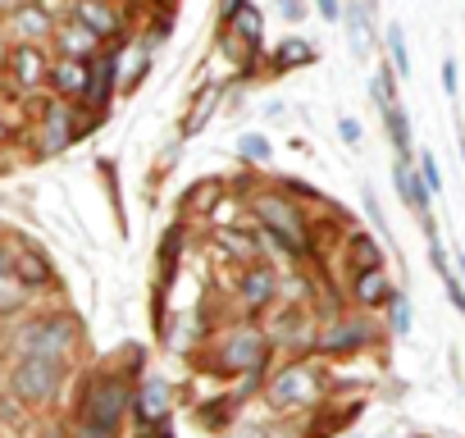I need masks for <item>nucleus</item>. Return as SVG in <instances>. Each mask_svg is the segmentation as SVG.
Listing matches in <instances>:
<instances>
[{
	"instance_id": "f257e3e1",
	"label": "nucleus",
	"mask_w": 465,
	"mask_h": 438,
	"mask_svg": "<svg viewBox=\"0 0 465 438\" xmlns=\"http://www.w3.org/2000/svg\"><path fill=\"white\" fill-rule=\"evenodd\" d=\"M128 406V383L124 379H101L83 406V438H110L119 429V415Z\"/></svg>"
},
{
	"instance_id": "f03ea898",
	"label": "nucleus",
	"mask_w": 465,
	"mask_h": 438,
	"mask_svg": "<svg viewBox=\"0 0 465 438\" xmlns=\"http://www.w3.org/2000/svg\"><path fill=\"white\" fill-rule=\"evenodd\" d=\"M15 397L19 402H51L55 388H60V361L55 356H37V352H24V361L15 365V379H10Z\"/></svg>"
},
{
	"instance_id": "7ed1b4c3",
	"label": "nucleus",
	"mask_w": 465,
	"mask_h": 438,
	"mask_svg": "<svg viewBox=\"0 0 465 438\" xmlns=\"http://www.w3.org/2000/svg\"><path fill=\"white\" fill-rule=\"evenodd\" d=\"M252 210L265 219V224H270V234H274V238H279L288 252H297V256L306 252V229H302L297 210H292L283 196H270V192H265V196H256V201H252Z\"/></svg>"
},
{
	"instance_id": "20e7f679",
	"label": "nucleus",
	"mask_w": 465,
	"mask_h": 438,
	"mask_svg": "<svg viewBox=\"0 0 465 438\" xmlns=\"http://www.w3.org/2000/svg\"><path fill=\"white\" fill-rule=\"evenodd\" d=\"M74 347V324L69 320H42L33 329H24V352H37V356H55L64 361Z\"/></svg>"
},
{
	"instance_id": "39448f33",
	"label": "nucleus",
	"mask_w": 465,
	"mask_h": 438,
	"mask_svg": "<svg viewBox=\"0 0 465 438\" xmlns=\"http://www.w3.org/2000/svg\"><path fill=\"white\" fill-rule=\"evenodd\" d=\"M320 397V379L302 365H288L274 383H270V402L274 406H311Z\"/></svg>"
},
{
	"instance_id": "423d86ee",
	"label": "nucleus",
	"mask_w": 465,
	"mask_h": 438,
	"mask_svg": "<svg viewBox=\"0 0 465 438\" xmlns=\"http://www.w3.org/2000/svg\"><path fill=\"white\" fill-rule=\"evenodd\" d=\"M261 356H265V338L256 329H238L223 343V370H256Z\"/></svg>"
},
{
	"instance_id": "0eeeda50",
	"label": "nucleus",
	"mask_w": 465,
	"mask_h": 438,
	"mask_svg": "<svg viewBox=\"0 0 465 438\" xmlns=\"http://www.w3.org/2000/svg\"><path fill=\"white\" fill-rule=\"evenodd\" d=\"M392 178H397V192L406 196V205H415V210L424 214V229L433 234V224H429V187H424V178H420V174H415L406 160L392 169Z\"/></svg>"
},
{
	"instance_id": "6e6552de",
	"label": "nucleus",
	"mask_w": 465,
	"mask_h": 438,
	"mask_svg": "<svg viewBox=\"0 0 465 438\" xmlns=\"http://www.w3.org/2000/svg\"><path fill=\"white\" fill-rule=\"evenodd\" d=\"M169 415V383L164 379H151L142 393H137V420L142 424H160Z\"/></svg>"
},
{
	"instance_id": "1a4fd4ad",
	"label": "nucleus",
	"mask_w": 465,
	"mask_h": 438,
	"mask_svg": "<svg viewBox=\"0 0 465 438\" xmlns=\"http://www.w3.org/2000/svg\"><path fill=\"white\" fill-rule=\"evenodd\" d=\"M78 24L92 28L96 37H114L119 33V15L110 5H101V0H78Z\"/></svg>"
},
{
	"instance_id": "9d476101",
	"label": "nucleus",
	"mask_w": 465,
	"mask_h": 438,
	"mask_svg": "<svg viewBox=\"0 0 465 438\" xmlns=\"http://www.w3.org/2000/svg\"><path fill=\"white\" fill-rule=\"evenodd\" d=\"M15 78H19L24 87H37V83L46 78V60H42L37 46H19V51H15Z\"/></svg>"
},
{
	"instance_id": "9b49d317",
	"label": "nucleus",
	"mask_w": 465,
	"mask_h": 438,
	"mask_svg": "<svg viewBox=\"0 0 465 438\" xmlns=\"http://www.w3.org/2000/svg\"><path fill=\"white\" fill-rule=\"evenodd\" d=\"M356 297H361L365 306H379V302L392 297V288H388V279H383L379 265H374V270H361V279H356Z\"/></svg>"
},
{
	"instance_id": "f8f14e48",
	"label": "nucleus",
	"mask_w": 465,
	"mask_h": 438,
	"mask_svg": "<svg viewBox=\"0 0 465 438\" xmlns=\"http://www.w3.org/2000/svg\"><path fill=\"white\" fill-rule=\"evenodd\" d=\"M87 65H78V60H64L60 69H55V87L64 92V96H83L87 92Z\"/></svg>"
},
{
	"instance_id": "ddd939ff",
	"label": "nucleus",
	"mask_w": 465,
	"mask_h": 438,
	"mask_svg": "<svg viewBox=\"0 0 465 438\" xmlns=\"http://www.w3.org/2000/svg\"><path fill=\"white\" fill-rule=\"evenodd\" d=\"M64 142H69V110L51 105L46 110V151H60Z\"/></svg>"
},
{
	"instance_id": "4468645a",
	"label": "nucleus",
	"mask_w": 465,
	"mask_h": 438,
	"mask_svg": "<svg viewBox=\"0 0 465 438\" xmlns=\"http://www.w3.org/2000/svg\"><path fill=\"white\" fill-rule=\"evenodd\" d=\"M347 33H351V51H356V55H365V51H370V19H365V10H361V5H351V10H347Z\"/></svg>"
},
{
	"instance_id": "2eb2a0df",
	"label": "nucleus",
	"mask_w": 465,
	"mask_h": 438,
	"mask_svg": "<svg viewBox=\"0 0 465 438\" xmlns=\"http://www.w3.org/2000/svg\"><path fill=\"white\" fill-rule=\"evenodd\" d=\"M383 119H388V133H392V146L406 155L411 151V128H406V114H401V105L392 101V105H383Z\"/></svg>"
},
{
	"instance_id": "dca6fc26",
	"label": "nucleus",
	"mask_w": 465,
	"mask_h": 438,
	"mask_svg": "<svg viewBox=\"0 0 465 438\" xmlns=\"http://www.w3.org/2000/svg\"><path fill=\"white\" fill-rule=\"evenodd\" d=\"M15 28H19L24 37H46V33H51V19H46V10H33V5H28V10L15 15Z\"/></svg>"
},
{
	"instance_id": "f3484780",
	"label": "nucleus",
	"mask_w": 465,
	"mask_h": 438,
	"mask_svg": "<svg viewBox=\"0 0 465 438\" xmlns=\"http://www.w3.org/2000/svg\"><path fill=\"white\" fill-rule=\"evenodd\" d=\"M270 293H274V274H270V270L247 274V293H242V297H247L252 306H265V302H270Z\"/></svg>"
},
{
	"instance_id": "a211bd4d",
	"label": "nucleus",
	"mask_w": 465,
	"mask_h": 438,
	"mask_svg": "<svg viewBox=\"0 0 465 438\" xmlns=\"http://www.w3.org/2000/svg\"><path fill=\"white\" fill-rule=\"evenodd\" d=\"M274 60H279V69H297V65H311V60H315V51H311L306 42H283Z\"/></svg>"
},
{
	"instance_id": "6ab92c4d",
	"label": "nucleus",
	"mask_w": 465,
	"mask_h": 438,
	"mask_svg": "<svg viewBox=\"0 0 465 438\" xmlns=\"http://www.w3.org/2000/svg\"><path fill=\"white\" fill-rule=\"evenodd\" d=\"M24 284L19 279H10V274H0V315H10V311H19L24 306Z\"/></svg>"
},
{
	"instance_id": "aec40b11",
	"label": "nucleus",
	"mask_w": 465,
	"mask_h": 438,
	"mask_svg": "<svg viewBox=\"0 0 465 438\" xmlns=\"http://www.w3.org/2000/svg\"><path fill=\"white\" fill-rule=\"evenodd\" d=\"M388 51H392V65H397V78H406L411 74V55H406V33L392 24L388 28Z\"/></svg>"
},
{
	"instance_id": "412c9836",
	"label": "nucleus",
	"mask_w": 465,
	"mask_h": 438,
	"mask_svg": "<svg viewBox=\"0 0 465 438\" xmlns=\"http://www.w3.org/2000/svg\"><path fill=\"white\" fill-rule=\"evenodd\" d=\"M110 74H114V65L87 74V96H92V105H105V96H110Z\"/></svg>"
},
{
	"instance_id": "4be33fe9",
	"label": "nucleus",
	"mask_w": 465,
	"mask_h": 438,
	"mask_svg": "<svg viewBox=\"0 0 465 438\" xmlns=\"http://www.w3.org/2000/svg\"><path fill=\"white\" fill-rule=\"evenodd\" d=\"M64 51H74V55H83V51H92V42H96V33L92 28H83V24H74V28H64Z\"/></svg>"
},
{
	"instance_id": "5701e85b",
	"label": "nucleus",
	"mask_w": 465,
	"mask_h": 438,
	"mask_svg": "<svg viewBox=\"0 0 465 438\" xmlns=\"http://www.w3.org/2000/svg\"><path fill=\"white\" fill-rule=\"evenodd\" d=\"M238 151H242L247 160H270V142H265L261 133H242V137H238Z\"/></svg>"
},
{
	"instance_id": "b1692460",
	"label": "nucleus",
	"mask_w": 465,
	"mask_h": 438,
	"mask_svg": "<svg viewBox=\"0 0 465 438\" xmlns=\"http://www.w3.org/2000/svg\"><path fill=\"white\" fill-rule=\"evenodd\" d=\"M365 338L361 324H338V333H324V347H356Z\"/></svg>"
},
{
	"instance_id": "393cba45",
	"label": "nucleus",
	"mask_w": 465,
	"mask_h": 438,
	"mask_svg": "<svg viewBox=\"0 0 465 438\" xmlns=\"http://www.w3.org/2000/svg\"><path fill=\"white\" fill-rule=\"evenodd\" d=\"M351 256H356L361 270H374V265H379V247H374L370 238H356V243H351Z\"/></svg>"
},
{
	"instance_id": "a878e982",
	"label": "nucleus",
	"mask_w": 465,
	"mask_h": 438,
	"mask_svg": "<svg viewBox=\"0 0 465 438\" xmlns=\"http://www.w3.org/2000/svg\"><path fill=\"white\" fill-rule=\"evenodd\" d=\"M232 19H238V33H242V37L256 46V37H261V15H256V10H238Z\"/></svg>"
},
{
	"instance_id": "bb28decb",
	"label": "nucleus",
	"mask_w": 465,
	"mask_h": 438,
	"mask_svg": "<svg viewBox=\"0 0 465 438\" xmlns=\"http://www.w3.org/2000/svg\"><path fill=\"white\" fill-rule=\"evenodd\" d=\"M392 329L397 333H411V306H406V297H392Z\"/></svg>"
},
{
	"instance_id": "cd10ccee",
	"label": "nucleus",
	"mask_w": 465,
	"mask_h": 438,
	"mask_svg": "<svg viewBox=\"0 0 465 438\" xmlns=\"http://www.w3.org/2000/svg\"><path fill=\"white\" fill-rule=\"evenodd\" d=\"M420 178H424V187H429V192H438V187H442V178H438V164H433V155H420Z\"/></svg>"
},
{
	"instance_id": "c85d7f7f",
	"label": "nucleus",
	"mask_w": 465,
	"mask_h": 438,
	"mask_svg": "<svg viewBox=\"0 0 465 438\" xmlns=\"http://www.w3.org/2000/svg\"><path fill=\"white\" fill-rule=\"evenodd\" d=\"M219 243H223V247H232V252H242V256H256V243H252V238H242V234H219Z\"/></svg>"
},
{
	"instance_id": "c756f323",
	"label": "nucleus",
	"mask_w": 465,
	"mask_h": 438,
	"mask_svg": "<svg viewBox=\"0 0 465 438\" xmlns=\"http://www.w3.org/2000/svg\"><path fill=\"white\" fill-rule=\"evenodd\" d=\"M456 87H460V78H456V60H442V92L456 96Z\"/></svg>"
},
{
	"instance_id": "7c9ffc66",
	"label": "nucleus",
	"mask_w": 465,
	"mask_h": 438,
	"mask_svg": "<svg viewBox=\"0 0 465 438\" xmlns=\"http://www.w3.org/2000/svg\"><path fill=\"white\" fill-rule=\"evenodd\" d=\"M24 279H33V284H42V279H46V265H42L37 256H24Z\"/></svg>"
},
{
	"instance_id": "2f4dec72",
	"label": "nucleus",
	"mask_w": 465,
	"mask_h": 438,
	"mask_svg": "<svg viewBox=\"0 0 465 438\" xmlns=\"http://www.w3.org/2000/svg\"><path fill=\"white\" fill-rule=\"evenodd\" d=\"M279 10H283V19H292V24L306 19V5H302V0H279Z\"/></svg>"
},
{
	"instance_id": "473e14b6",
	"label": "nucleus",
	"mask_w": 465,
	"mask_h": 438,
	"mask_svg": "<svg viewBox=\"0 0 465 438\" xmlns=\"http://www.w3.org/2000/svg\"><path fill=\"white\" fill-rule=\"evenodd\" d=\"M338 133H342V142H361V124H356V119H342Z\"/></svg>"
},
{
	"instance_id": "72a5a7b5",
	"label": "nucleus",
	"mask_w": 465,
	"mask_h": 438,
	"mask_svg": "<svg viewBox=\"0 0 465 438\" xmlns=\"http://www.w3.org/2000/svg\"><path fill=\"white\" fill-rule=\"evenodd\" d=\"M315 5H320V15H324V19H342V10H338V0H315Z\"/></svg>"
},
{
	"instance_id": "f704fd0d",
	"label": "nucleus",
	"mask_w": 465,
	"mask_h": 438,
	"mask_svg": "<svg viewBox=\"0 0 465 438\" xmlns=\"http://www.w3.org/2000/svg\"><path fill=\"white\" fill-rule=\"evenodd\" d=\"M42 438H60V433H42Z\"/></svg>"
},
{
	"instance_id": "c9c22d12",
	"label": "nucleus",
	"mask_w": 465,
	"mask_h": 438,
	"mask_svg": "<svg viewBox=\"0 0 465 438\" xmlns=\"http://www.w3.org/2000/svg\"><path fill=\"white\" fill-rule=\"evenodd\" d=\"M460 160H465V146H460Z\"/></svg>"
},
{
	"instance_id": "e433bc0d",
	"label": "nucleus",
	"mask_w": 465,
	"mask_h": 438,
	"mask_svg": "<svg viewBox=\"0 0 465 438\" xmlns=\"http://www.w3.org/2000/svg\"><path fill=\"white\" fill-rule=\"evenodd\" d=\"M155 438H169V433H155Z\"/></svg>"
},
{
	"instance_id": "4c0bfd02",
	"label": "nucleus",
	"mask_w": 465,
	"mask_h": 438,
	"mask_svg": "<svg viewBox=\"0 0 465 438\" xmlns=\"http://www.w3.org/2000/svg\"><path fill=\"white\" fill-rule=\"evenodd\" d=\"M0 133H5V128H0Z\"/></svg>"
}]
</instances>
